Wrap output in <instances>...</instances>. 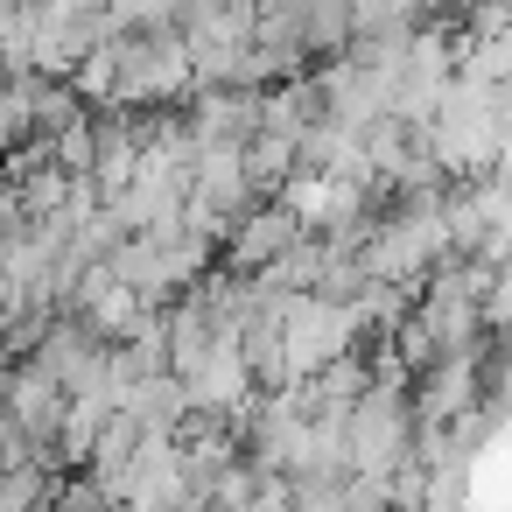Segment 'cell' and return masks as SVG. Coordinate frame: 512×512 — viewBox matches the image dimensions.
Here are the masks:
<instances>
[{"label":"cell","instance_id":"1","mask_svg":"<svg viewBox=\"0 0 512 512\" xmlns=\"http://www.w3.org/2000/svg\"><path fill=\"white\" fill-rule=\"evenodd\" d=\"M421 414H414V379H379L358 407H351V470L393 477L414 456Z\"/></svg>","mask_w":512,"mask_h":512},{"label":"cell","instance_id":"2","mask_svg":"<svg viewBox=\"0 0 512 512\" xmlns=\"http://www.w3.org/2000/svg\"><path fill=\"white\" fill-rule=\"evenodd\" d=\"M64 414H71V393H64V379H57L50 365H36V358L0 365V421L22 435L29 456H43V463H57V470H64V456H57Z\"/></svg>","mask_w":512,"mask_h":512},{"label":"cell","instance_id":"3","mask_svg":"<svg viewBox=\"0 0 512 512\" xmlns=\"http://www.w3.org/2000/svg\"><path fill=\"white\" fill-rule=\"evenodd\" d=\"M365 344V323H358V309L351 302H330V295H288V372L295 379H309V372H323L330 358H344V351H358Z\"/></svg>","mask_w":512,"mask_h":512},{"label":"cell","instance_id":"4","mask_svg":"<svg viewBox=\"0 0 512 512\" xmlns=\"http://www.w3.org/2000/svg\"><path fill=\"white\" fill-rule=\"evenodd\" d=\"M302 232H309V225L295 218V204H288V197H267V204H253V211L232 225V239H225V267H239V274H267Z\"/></svg>","mask_w":512,"mask_h":512},{"label":"cell","instance_id":"5","mask_svg":"<svg viewBox=\"0 0 512 512\" xmlns=\"http://www.w3.org/2000/svg\"><path fill=\"white\" fill-rule=\"evenodd\" d=\"M190 379V400L204 407V414H239L253 393H260V379H253V358H246V344L239 337H225L197 372H183Z\"/></svg>","mask_w":512,"mask_h":512},{"label":"cell","instance_id":"6","mask_svg":"<svg viewBox=\"0 0 512 512\" xmlns=\"http://www.w3.org/2000/svg\"><path fill=\"white\" fill-rule=\"evenodd\" d=\"M120 407H127L148 435H176V428L197 414V400H190V379H183V372H155V379L127 386V393H120Z\"/></svg>","mask_w":512,"mask_h":512},{"label":"cell","instance_id":"7","mask_svg":"<svg viewBox=\"0 0 512 512\" xmlns=\"http://www.w3.org/2000/svg\"><path fill=\"white\" fill-rule=\"evenodd\" d=\"M330 260H337V239H330V232H302V239L267 267V281H274L281 295H309V288H323Z\"/></svg>","mask_w":512,"mask_h":512},{"label":"cell","instance_id":"8","mask_svg":"<svg viewBox=\"0 0 512 512\" xmlns=\"http://www.w3.org/2000/svg\"><path fill=\"white\" fill-rule=\"evenodd\" d=\"M246 169H253V190H260V197H281V190H288V176L302 169V148H295V134H274V127H260V134L246 141Z\"/></svg>","mask_w":512,"mask_h":512},{"label":"cell","instance_id":"9","mask_svg":"<svg viewBox=\"0 0 512 512\" xmlns=\"http://www.w3.org/2000/svg\"><path fill=\"white\" fill-rule=\"evenodd\" d=\"M141 442H148V428H141L127 407H113V414H106V428H99V449H92V463H85V470H92L99 484H113V477L141 456Z\"/></svg>","mask_w":512,"mask_h":512},{"label":"cell","instance_id":"10","mask_svg":"<svg viewBox=\"0 0 512 512\" xmlns=\"http://www.w3.org/2000/svg\"><path fill=\"white\" fill-rule=\"evenodd\" d=\"M50 512H113V498H106V484L85 470V477H57V498H50Z\"/></svg>","mask_w":512,"mask_h":512},{"label":"cell","instance_id":"11","mask_svg":"<svg viewBox=\"0 0 512 512\" xmlns=\"http://www.w3.org/2000/svg\"><path fill=\"white\" fill-rule=\"evenodd\" d=\"M435 498V470L421 463V456H407L400 470H393V512H414V505H428Z\"/></svg>","mask_w":512,"mask_h":512},{"label":"cell","instance_id":"12","mask_svg":"<svg viewBox=\"0 0 512 512\" xmlns=\"http://www.w3.org/2000/svg\"><path fill=\"white\" fill-rule=\"evenodd\" d=\"M344 512H393V477H372V470H351V491H344Z\"/></svg>","mask_w":512,"mask_h":512},{"label":"cell","instance_id":"13","mask_svg":"<svg viewBox=\"0 0 512 512\" xmlns=\"http://www.w3.org/2000/svg\"><path fill=\"white\" fill-rule=\"evenodd\" d=\"M246 512H295V477L288 470H260V491Z\"/></svg>","mask_w":512,"mask_h":512},{"label":"cell","instance_id":"14","mask_svg":"<svg viewBox=\"0 0 512 512\" xmlns=\"http://www.w3.org/2000/svg\"><path fill=\"white\" fill-rule=\"evenodd\" d=\"M15 456H29V449H22V435H15L8 421H0V477H8V463H15Z\"/></svg>","mask_w":512,"mask_h":512},{"label":"cell","instance_id":"15","mask_svg":"<svg viewBox=\"0 0 512 512\" xmlns=\"http://www.w3.org/2000/svg\"><path fill=\"white\" fill-rule=\"evenodd\" d=\"M463 8H470V0H428V15H435V22H442V15H456V22H463Z\"/></svg>","mask_w":512,"mask_h":512},{"label":"cell","instance_id":"16","mask_svg":"<svg viewBox=\"0 0 512 512\" xmlns=\"http://www.w3.org/2000/svg\"><path fill=\"white\" fill-rule=\"evenodd\" d=\"M414 512H463V498H428V505H414Z\"/></svg>","mask_w":512,"mask_h":512},{"label":"cell","instance_id":"17","mask_svg":"<svg viewBox=\"0 0 512 512\" xmlns=\"http://www.w3.org/2000/svg\"><path fill=\"white\" fill-rule=\"evenodd\" d=\"M260 8H302V0H260Z\"/></svg>","mask_w":512,"mask_h":512}]
</instances>
